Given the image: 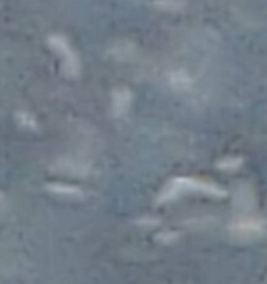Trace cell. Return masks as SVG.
Masks as SVG:
<instances>
[{"label":"cell","mask_w":267,"mask_h":284,"mask_svg":"<svg viewBox=\"0 0 267 284\" xmlns=\"http://www.w3.org/2000/svg\"><path fill=\"white\" fill-rule=\"evenodd\" d=\"M241 162H242L241 159H224V160L219 163V168H240Z\"/></svg>","instance_id":"cell-5"},{"label":"cell","mask_w":267,"mask_h":284,"mask_svg":"<svg viewBox=\"0 0 267 284\" xmlns=\"http://www.w3.org/2000/svg\"><path fill=\"white\" fill-rule=\"evenodd\" d=\"M231 232L240 238H256L265 232V222L259 219H241L230 227Z\"/></svg>","instance_id":"cell-2"},{"label":"cell","mask_w":267,"mask_h":284,"mask_svg":"<svg viewBox=\"0 0 267 284\" xmlns=\"http://www.w3.org/2000/svg\"><path fill=\"white\" fill-rule=\"evenodd\" d=\"M131 102V94L127 90H117L114 94V98H113V112L114 114L118 116V114H123L125 110L128 109Z\"/></svg>","instance_id":"cell-3"},{"label":"cell","mask_w":267,"mask_h":284,"mask_svg":"<svg viewBox=\"0 0 267 284\" xmlns=\"http://www.w3.org/2000/svg\"><path fill=\"white\" fill-rule=\"evenodd\" d=\"M49 45L52 46L53 50L59 53L60 56L64 60V66L68 74L71 76H77L79 70V62L75 53L72 52L71 48L68 46L67 40H65L63 36H59V35H53L49 38Z\"/></svg>","instance_id":"cell-1"},{"label":"cell","mask_w":267,"mask_h":284,"mask_svg":"<svg viewBox=\"0 0 267 284\" xmlns=\"http://www.w3.org/2000/svg\"><path fill=\"white\" fill-rule=\"evenodd\" d=\"M21 123L22 124H29L31 127H33V120L32 118H28L25 114H21Z\"/></svg>","instance_id":"cell-7"},{"label":"cell","mask_w":267,"mask_h":284,"mask_svg":"<svg viewBox=\"0 0 267 284\" xmlns=\"http://www.w3.org/2000/svg\"><path fill=\"white\" fill-rule=\"evenodd\" d=\"M0 198H1V195H0Z\"/></svg>","instance_id":"cell-8"},{"label":"cell","mask_w":267,"mask_h":284,"mask_svg":"<svg viewBox=\"0 0 267 284\" xmlns=\"http://www.w3.org/2000/svg\"><path fill=\"white\" fill-rule=\"evenodd\" d=\"M157 6L163 7V8H166V7H173V8H178L180 7V2H177V0H159V2H156Z\"/></svg>","instance_id":"cell-6"},{"label":"cell","mask_w":267,"mask_h":284,"mask_svg":"<svg viewBox=\"0 0 267 284\" xmlns=\"http://www.w3.org/2000/svg\"><path fill=\"white\" fill-rule=\"evenodd\" d=\"M50 190H53L54 192H61V194H67V195H78L81 194L79 190H75L72 187H65V186H50Z\"/></svg>","instance_id":"cell-4"}]
</instances>
